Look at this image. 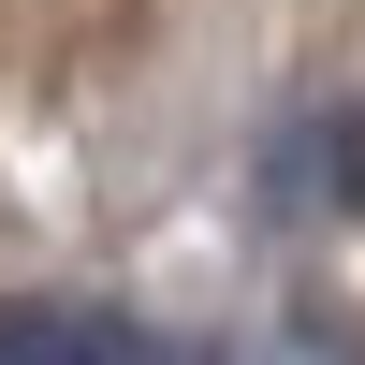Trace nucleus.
Segmentation results:
<instances>
[{
  "label": "nucleus",
  "mask_w": 365,
  "mask_h": 365,
  "mask_svg": "<svg viewBox=\"0 0 365 365\" xmlns=\"http://www.w3.org/2000/svg\"><path fill=\"white\" fill-rule=\"evenodd\" d=\"M336 205H351V220H365V103L336 117Z\"/></svg>",
  "instance_id": "2"
},
{
  "label": "nucleus",
  "mask_w": 365,
  "mask_h": 365,
  "mask_svg": "<svg viewBox=\"0 0 365 365\" xmlns=\"http://www.w3.org/2000/svg\"><path fill=\"white\" fill-rule=\"evenodd\" d=\"M0 365H161V351L88 307H0Z\"/></svg>",
  "instance_id": "1"
}]
</instances>
